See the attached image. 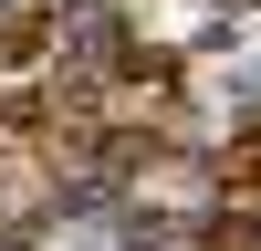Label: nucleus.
Returning <instances> with one entry per match:
<instances>
[{"label": "nucleus", "mask_w": 261, "mask_h": 251, "mask_svg": "<svg viewBox=\"0 0 261 251\" xmlns=\"http://www.w3.org/2000/svg\"><path fill=\"white\" fill-rule=\"evenodd\" d=\"M188 241H199V251H261V199H220V209H199V220H188Z\"/></svg>", "instance_id": "1"}, {"label": "nucleus", "mask_w": 261, "mask_h": 251, "mask_svg": "<svg viewBox=\"0 0 261 251\" xmlns=\"http://www.w3.org/2000/svg\"><path fill=\"white\" fill-rule=\"evenodd\" d=\"M32 126H42V105H32V94H0V136H32Z\"/></svg>", "instance_id": "2"}, {"label": "nucleus", "mask_w": 261, "mask_h": 251, "mask_svg": "<svg viewBox=\"0 0 261 251\" xmlns=\"http://www.w3.org/2000/svg\"><path fill=\"white\" fill-rule=\"evenodd\" d=\"M0 251H42V241H32V220H0Z\"/></svg>", "instance_id": "3"}, {"label": "nucleus", "mask_w": 261, "mask_h": 251, "mask_svg": "<svg viewBox=\"0 0 261 251\" xmlns=\"http://www.w3.org/2000/svg\"><path fill=\"white\" fill-rule=\"evenodd\" d=\"M241 11H261V0H241Z\"/></svg>", "instance_id": "4"}]
</instances>
